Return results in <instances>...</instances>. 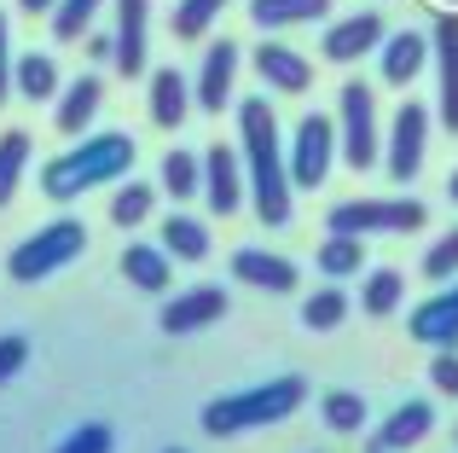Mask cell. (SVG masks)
Returning <instances> with one entry per match:
<instances>
[{
    "mask_svg": "<svg viewBox=\"0 0 458 453\" xmlns=\"http://www.w3.org/2000/svg\"><path fill=\"white\" fill-rule=\"evenodd\" d=\"M238 146H244V169H250V198H256L261 226H284L291 221V163H284L279 146V116H273V99L250 93L238 105Z\"/></svg>",
    "mask_w": 458,
    "mask_h": 453,
    "instance_id": "obj_1",
    "label": "cell"
},
{
    "mask_svg": "<svg viewBox=\"0 0 458 453\" xmlns=\"http://www.w3.org/2000/svg\"><path fill=\"white\" fill-rule=\"evenodd\" d=\"M134 140L128 134H116V128H105V134H88L81 146H70L64 158H53L41 169V192L47 198H58V204H70V198H81V192H93V186H111V181H123L128 169H134Z\"/></svg>",
    "mask_w": 458,
    "mask_h": 453,
    "instance_id": "obj_2",
    "label": "cell"
},
{
    "mask_svg": "<svg viewBox=\"0 0 458 453\" xmlns=\"http://www.w3.org/2000/svg\"><path fill=\"white\" fill-rule=\"evenodd\" d=\"M308 401V384L296 372H279V378H267V384H256V389H238V396H215L209 407H203V431L209 436H244V431H261V424H279V419H291L296 407Z\"/></svg>",
    "mask_w": 458,
    "mask_h": 453,
    "instance_id": "obj_3",
    "label": "cell"
},
{
    "mask_svg": "<svg viewBox=\"0 0 458 453\" xmlns=\"http://www.w3.org/2000/svg\"><path fill=\"white\" fill-rule=\"evenodd\" d=\"M88 250V226H81L76 216H64V221H47V226H35L30 238H23L18 250L6 256V273L18 285H35V279H47V273H58V268H70V261Z\"/></svg>",
    "mask_w": 458,
    "mask_h": 453,
    "instance_id": "obj_4",
    "label": "cell"
},
{
    "mask_svg": "<svg viewBox=\"0 0 458 453\" xmlns=\"http://www.w3.org/2000/svg\"><path fill=\"white\" fill-rule=\"evenodd\" d=\"M336 151L348 158V169L366 175L383 158V134H377V93L366 81H343L336 88Z\"/></svg>",
    "mask_w": 458,
    "mask_h": 453,
    "instance_id": "obj_5",
    "label": "cell"
},
{
    "mask_svg": "<svg viewBox=\"0 0 458 453\" xmlns=\"http://www.w3.org/2000/svg\"><path fill=\"white\" fill-rule=\"evenodd\" d=\"M424 221H429V209L418 198H354V204H336L325 226L348 238H366V233H418Z\"/></svg>",
    "mask_w": 458,
    "mask_h": 453,
    "instance_id": "obj_6",
    "label": "cell"
},
{
    "mask_svg": "<svg viewBox=\"0 0 458 453\" xmlns=\"http://www.w3.org/2000/svg\"><path fill=\"white\" fill-rule=\"evenodd\" d=\"M291 186H325V175H331L336 163V123L319 111H308L302 123H296V140H291Z\"/></svg>",
    "mask_w": 458,
    "mask_h": 453,
    "instance_id": "obj_7",
    "label": "cell"
},
{
    "mask_svg": "<svg viewBox=\"0 0 458 453\" xmlns=\"http://www.w3.org/2000/svg\"><path fill=\"white\" fill-rule=\"evenodd\" d=\"M424 146H429V111L418 99H406L401 111H394V128H389V151H383V163H389L394 186L418 181V169H424Z\"/></svg>",
    "mask_w": 458,
    "mask_h": 453,
    "instance_id": "obj_8",
    "label": "cell"
},
{
    "mask_svg": "<svg viewBox=\"0 0 458 453\" xmlns=\"http://www.w3.org/2000/svg\"><path fill=\"white\" fill-rule=\"evenodd\" d=\"M123 76H140L151 64V0H116V58Z\"/></svg>",
    "mask_w": 458,
    "mask_h": 453,
    "instance_id": "obj_9",
    "label": "cell"
},
{
    "mask_svg": "<svg viewBox=\"0 0 458 453\" xmlns=\"http://www.w3.org/2000/svg\"><path fill=\"white\" fill-rule=\"evenodd\" d=\"M238 64H244V53H238V41H209V53H203V70H198V111L221 116L226 99H233V81H238Z\"/></svg>",
    "mask_w": 458,
    "mask_h": 453,
    "instance_id": "obj_10",
    "label": "cell"
},
{
    "mask_svg": "<svg viewBox=\"0 0 458 453\" xmlns=\"http://www.w3.org/2000/svg\"><path fill=\"white\" fill-rule=\"evenodd\" d=\"M215 320H226V291L221 285H191V291H180V296L163 303V331L168 338L203 331V326H215Z\"/></svg>",
    "mask_w": 458,
    "mask_h": 453,
    "instance_id": "obj_11",
    "label": "cell"
},
{
    "mask_svg": "<svg viewBox=\"0 0 458 453\" xmlns=\"http://www.w3.org/2000/svg\"><path fill=\"white\" fill-rule=\"evenodd\" d=\"M203 198H209L215 216H238L250 198V181L238 175V158L226 146H209L203 151Z\"/></svg>",
    "mask_w": 458,
    "mask_h": 453,
    "instance_id": "obj_12",
    "label": "cell"
},
{
    "mask_svg": "<svg viewBox=\"0 0 458 453\" xmlns=\"http://www.w3.org/2000/svg\"><path fill=\"white\" fill-rule=\"evenodd\" d=\"M406 331L418 343H429V349H458V285H441L429 303H418Z\"/></svg>",
    "mask_w": 458,
    "mask_h": 453,
    "instance_id": "obj_13",
    "label": "cell"
},
{
    "mask_svg": "<svg viewBox=\"0 0 458 453\" xmlns=\"http://www.w3.org/2000/svg\"><path fill=\"white\" fill-rule=\"evenodd\" d=\"M325 58L331 64H354V58H366V53H377L383 47V18L377 12H354V18H336L331 30H325Z\"/></svg>",
    "mask_w": 458,
    "mask_h": 453,
    "instance_id": "obj_14",
    "label": "cell"
},
{
    "mask_svg": "<svg viewBox=\"0 0 458 453\" xmlns=\"http://www.w3.org/2000/svg\"><path fill=\"white\" fill-rule=\"evenodd\" d=\"M256 76L267 81L273 93H308L313 88V64L296 53V47H279V41L256 47Z\"/></svg>",
    "mask_w": 458,
    "mask_h": 453,
    "instance_id": "obj_15",
    "label": "cell"
},
{
    "mask_svg": "<svg viewBox=\"0 0 458 453\" xmlns=\"http://www.w3.org/2000/svg\"><path fill=\"white\" fill-rule=\"evenodd\" d=\"M436 58V47H429V35L418 30H401V35H383L377 47V64H383V81H394V88H406V81L418 76V70Z\"/></svg>",
    "mask_w": 458,
    "mask_h": 453,
    "instance_id": "obj_16",
    "label": "cell"
},
{
    "mask_svg": "<svg viewBox=\"0 0 458 453\" xmlns=\"http://www.w3.org/2000/svg\"><path fill=\"white\" fill-rule=\"evenodd\" d=\"M429 47H436V64H441V123L458 134V12L436 18Z\"/></svg>",
    "mask_w": 458,
    "mask_h": 453,
    "instance_id": "obj_17",
    "label": "cell"
},
{
    "mask_svg": "<svg viewBox=\"0 0 458 453\" xmlns=\"http://www.w3.org/2000/svg\"><path fill=\"white\" fill-rule=\"evenodd\" d=\"M233 279L284 296V291H296V261L273 256V250H238V256H233Z\"/></svg>",
    "mask_w": 458,
    "mask_h": 453,
    "instance_id": "obj_18",
    "label": "cell"
},
{
    "mask_svg": "<svg viewBox=\"0 0 458 453\" xmlns=\"http://www.w3.org/2000/svg\"><path fill=\"white\" fill-rule=\"evenodd\" d=\"M429 431H436V407H429V401H401V407L383 419L377 442H383V453H401V448H418Z\"/></svg>",
    "mask_w": 458,
    "mask_h": 453,
    "instance_id": "obj_19",
    "label": "cell"
},
{
    "mask_svg": "<svg viewBox=\"0 0 458 453\" xmlns=\"http://www.w3.org/2000/svg\"><path fill=\"white\" fill-rule=\"evenodd\" d=\"M331 18V0H250V23L267 35L296 30V23H319Z\"/></svg>",
    "mask_w": 458,
    "mask_h": 453,
    "instance_id": "obj_20",
    "label": "cell"
},
{
    "mask_svg": "<svg viewBox=\"0 0 458 453\" xmlns=\"http://www.w3.org/2000/svg\"><path fill=\"white\" fill-rule=\"evenodd\" d=\"M99 105H105L99 76H76L64 93H58V128H64V134H88L93 116H99Z\"/></svg>",
    "mask_w": 458,
    "mask_h": 453,
    "instance_id": "obj_21",
    "label": "cell"
},
{
    "mask_svg": "<svg viewBox=\"0 0 458 453\" xmlns=\"http://www.w3.org/2000/svg\"><path fill=\"white\" fill-rule=\"evenodd\" d=\"M123 273L140 285V291L163 296L168 279H174V256H168L163 244H128V250H123Z\"/></svg>",
    "mask_w": 458,
    "mask_h": 453,
    "instance_id": "obj_22",
    "label": "cell"
},
{
    "mask_svg": "<svg viewBox=\"0 0 458 453\" xmlns=\"http://www.w3.org/2000/svg\"><path fill=\"white\" fill-rule=\"evenodd\" d=\"M12 93H23L30 105H41V99H58V64L47 53H23V58H12Z\"/></svg>",
    "mask_w": 458,
    "mask_h": 453,
    "instance_id": "obj_23",
    "label": "cell"
},
{
    "mask_svg": "<svg viewBox=\"0 0 458 453\" xmlns=\"http://www.w3.org/2000/svg\"><path fill=\"white\" fill-rule=\"evenodd\" d=\"M186 111H191L186 76H180V70H157V76H151V123L157 128H180Z\"/></svg>",
    "mask_w": 458,
    "mask_h": 453,
    "instance_id": "obj_24",
    "label": "cell"
},
{
    "mask_svg": "<svg viewBox=\"0 0 458 453\" xmlns=\"http://www.w3.org/2000/svg\"><path fill=\"white\" fill-rule=\"evenodd\" d=\"M163 250L174 261H203V256H209V226H203L198 216H180V209H174V216L163 221Z\"/></svg>",
    "mask_w": 458,
    "mask_h": 453,
    "instance_id": "obj_25",
    "label": "cell"
},
{
    "mask_svg": "<svg viewBox=\"0 0 458 453\" xmlns=\"http://www.w3.org/2000/svg\"><path fill=\"white\" fill-rule=\"evenodd\" d=\"M401 303H406V279L394 268H371L366 285H360V308H366L371 320H383V314H394Z\"/></svg>",
    "mask_w": 458,
    "mask_h": 453,
    "instance_id": "obj_26",
    "label": "cell"
},
{
    "mask_svg": "<svg viewBox=\"0 0 458 453\" xmlns=\"http://www.w3.org/2000/svg\"><path fill=\"white\" fill-rule=\"evenodd\" d=\"M23 169H30V134H23V128H6V134H0V209L18 198Z\"/></svg>",
    "mask_w": 458,
    "mask_h": 453,
    "instance_id": "obj_27",
    "label": "cell"
},
{
    "mask_svg": "<svg viewBox=\"0 0 458 453\" xmlns=\"http://www.w3.org/2000/svg\"><path fill=\"white\" fill-rule=\"evenodd\" d=\"M163 192L174 198V204L198 198L203 192V158H191V151H168V158H163Z\"/></svg>",
    "mask_w": 458,
    "mask_h": 453,
    "instance_id": "obj_28",
    "label": "cell"
},
{
    "mask_svg": "<svg viewBox=\"0 0 458 453\" xmlns=\"http://www.w3.org/2000/svg\"><path fill=\"white\" fill-rule=\"evenodd\" d=\"M360 268H366V244H360V238L331 233L319 244V273L325 279H348V273H360Z\"/></svg>",
    "mask_w": 458,
    "mask_h": 453,
    "instance_id": "obj_29",
    "label": "cell"
},
{
    "mask_svg": "<svg viewBox=\"0 0 458 453\" xmlns=\"http://www.w3.org/2000/svg\"><path fill=\"white\" fill-rule=\"evenodd\" d=\"M343 314H348V296L336 291V285H319V291L302 303V326L308 331H336V326H343Z\"/></svg>",
    "mask_w": 458,
    "mask_h": 453,
    "instance_id": "obj_30",
    "label": "cell"
},
{
    "mask_svg": "<svg viewBox=\"0 0 458 453\" xmlns=\"http://www.w3.org/2000/svg\"><path fill=\"white\" fill-rule=\"evenodd\" d=\"M319 419L331 424L336 436H354L360 424H366V401H360L354 389H331V396L319 401Z\"/></svg>",
    "mask_w": 458,
    "mask_h": 453,
    "instance_id": "obj_31",
    "label": "cell"
},
{
    "mask_svg": "<svg viewBox=\"0 0 458 453\" xmlns=\"http://www.w3.org/2000/svg\"><path fill=\"white\" fill-rule=\"evenodd\" d=\"M105 0H58L53 6V35L58 41H76V35H88V23L99 18Z\"/></svg>",
    "mask_w": 458,
    "mask_h": 453,
    "instance_id": "obj_32",
    "label": "cell"
},
{
    "mask_svg": "<svg viewBox=\"0 0 458 453\" xmlns=\"http://www.w3.org/2000/svg\"><path fill=\"white\" fill-rule=\"evenodd\" d=\"M151 209H157V186H140V181L123 186V192L111 198V221H116V226H140Z\"/></svg>",
    "mask_w": 458,
    "mask_h": 453,
    "instance_id": "obj_33",
    "label": "cell"
},
{
    "mask_svg": "<svg viewBox=\"0 0 458 453\" xmlns=\"http://www.w3.org/2000/svg\"><path fill=\"white\" fill-rule=\"evenodd\" d=\"M221 6H226V0H180V6H174V35H180V41H198V35L221 18Z\"/></svg>",
    "mask_w": 458,
    "mask_h": 453,
    "instance_id": "obj_34",
    "label": "cell"
},
{
    "mask_svg": "<svg viewBox=\"0 0 458 453\" xmlns=\"http://www.w3.org/2000/svg\"><path fill=\"white\" fill-rule=\"evenodd\" d=\"M424 279H436V285H453V279H458V226H453V233H441L436 244H429Z\"/></svg>",
    "mask_w": 458,
    "mask_h": 453,
    "instance_id": "obj_35",
    "label": "cell"
},
{
    "mask_svg": "<svg viewBox=\"0 0 458 453\" xmlns=\"http://www.w3.org/2000/svg\"><path fill=\"white\" fill-rule=\"evenodd\" d=\"M111 442H116L111 424H76V431H70L53 453H111Z\"/></svg>",
    "mask_w": 458,
    "mask_h": 453,
    "instance_id": "obj_36",
    "label": "cell"
},
{
    "mask_svg": "<svg viewBox=\"0 0 458 453\" xmlns=\"http://www.w3.org/2000/svg\"><path fill=\"white\" fill-rule=\"evenodd\" d=\"M30 366V338H18V331H6L0 338V384H12V378Z\"/></svg>",
    "mask_w": 458,
    "mask_h": 453,
    "instance_id": "obj_37",
    "label": "cell"
},
{
    "mask_svg": "<svg viewBox=\"0 0 458 453\" xmlns=\"http://www.w3.org/2000/svg\"><path fill=\"white\" fill-rule=\"evenodd\" d=\"M429 384H436L441 396H458V349H436V361H429Z\"/></svg>",
    "mask_w": 458,
    "mask_h": 453,
    "instance_id": "obj_38",
    "label": "cell"
},
{
    "mask_svg": "<svg viewBox=\"0 0 458 453\" xmlns=\"http://www.w3.org/2000/svg\"><path fill=\"white\" fill-rule=\"evenodd\" d=\"M12 99V30H6V12H0V105Z\"/></svg>",
    "mask_w": 458,
    "mask_h": 453,
    "instance_id": "obj_39",
    "label": "cell"
},
{
    "mask_svg": "<svg viewBox=\"0 0 458 453\" xmlns=\"http://www.w3.org/2000/svg\"><path fill=\"white\" fill-rule=\"evenodd\" d=\"M88 58L111 64V58H116V35H88Z\"/></svg>",
    "mask_w": 458,
    "mask_h": 453,
    "instance_id": "obj_40",
    "label": "cell"
},
{
    "mask_svg": "<svg viewBox=\"0 0 458 453\" xmlns=\"http://www.w3.org/2000/svg\"><path fill=\"white\" fill-rule=\"evenodd\" d=\"M18 6H23V12H35V18H41V12H53L58 0H18Z\"/></svg>",
    "mask_w": 458,
    "mask_h": 453,
    "instance_id": "obj_41",
    "label": "cell"
},
{
    "mask_svg": "<svg viewBox=\"0 0 458 453\" xmlns=\"http://www.w3.org/2000/svg\"><path fill=\"white\" fill-rule=\"evenodd\" d=\"M447 198H453V204H458V169L447 175Z\"/></svg>",
    "mask_w": 458,
    "mask_h": 453,
    "instance_id": "obj_42",
    "label": "cell"
},
{
    "mask_svg": "<svg viewBox=\"0 0 458 453\" xmlns=\"http://www.w3.org/2000/svg\"><path fill=\"white\" fill-rule=\"evenodd\" d=\"M453 448H458V424H453Z\"/></svg>",
    "mask_w": 458,
    "mask_h": 453,
    "instance_id": "obj_43",
    "label": "cell"
},
{
    "mask_svg": "<svg viewBox=\"0 0 458 453\" xmlns=\"http://www.w3.org/2000/svg\"><path fill=\"white\" fill-rule=\"evenodd\" d=\"M168 453H180V448H168Z\"/></svg>",
    "mask_w": 458,
    "mask_h": 453,
    "instance_id": "obj_44",
    "label": "cell"
},
{
    "mask_svg": "<svg viewBox=\"0 0 458 453\" xmlns=\"http://www.w3.org/2000/svg\"><path fill=\"white\" fill-rule=\"evenodd\" d=\"M453 453H458V448H453Z\"/></svg>",
    "mask_w": 458,
    "mask_h": 453,
    "instance_id": "obj_45",
    "label": "cell"
}]
</instances>
